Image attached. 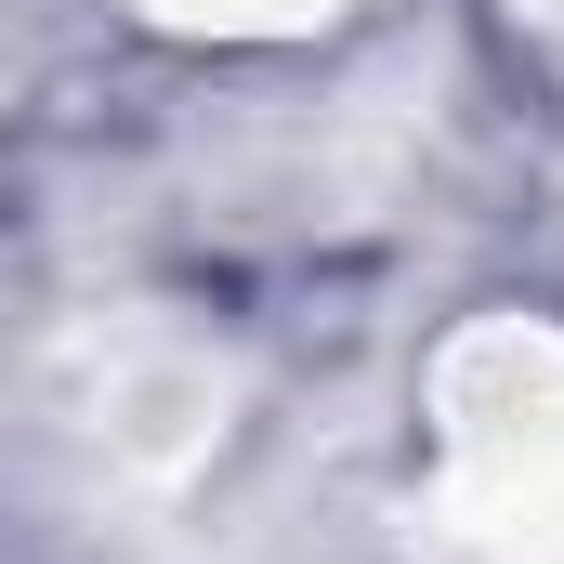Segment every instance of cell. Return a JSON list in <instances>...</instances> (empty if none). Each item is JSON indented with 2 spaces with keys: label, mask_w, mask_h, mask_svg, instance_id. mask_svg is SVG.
Instances as JSON below:
<instances>
[{
  "label": "cell",
  "mask_w": 564,
  "mask_h": 564,
  "mask_svg": "<svg viewBox=\"0 0 564 564\" xmlns=\"http://www.w3.org/2000/svg\"><path fill=\"white\" fill-rule=\"evenodd\" d=\"M433 446L486 552L564 564V328H473L433 368Z\"/></svg>",
  "instance_id": "6da1fadb"
},
{
  "label": "cell",
  "mask_w": 564,
  "mask_h": 564,
  "mask_svg": "<svg viewBox=\"0 0 564 564\" xmlns=\"http://www.w3.org/2000/svg\"><path fill=\"white\" fill-rule=\"evenodd\" d=\"M158 26H184V40H302L315 13H341V0H132Z\"/></svg>",
  "instance_id": "7a4b0ae2"
}]
</instances>
